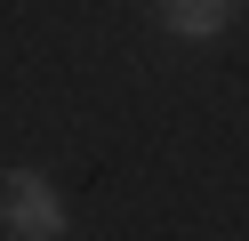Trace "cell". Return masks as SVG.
Instances as JSON below:
<instances>
[{
	"mask_svg": "<svg viewBox=\"0 0 249 241\" xmlns=\"http://www.w3.org/2000/svg\"><path fill=\"white\" fill-rule=\"evenodd\" d=\"M0 225L17 241H65L72 209H65V193H56L40 169H0Z\"/></svg>",
	"mask_w": 249,
	"mask_h": 241,
	"instance_id": "cell-1",
	"label": "cell"
},
{
	"mask_svg": "<svg viewBox=\"0 0 249 241\" xmlns=\"http://www.w3.org/2000/svg\"><path fill=\"white\" fill-rule=\"evenodd\" d=\"M233 8H241V0H161V24L177 32V40H217V32L233 24Z\"/></svg>",
	"mask_w": 249,
	"mask_h": 241,
	"instance_id": "cell-2",
	"label": "cell"
}]
</instances>
